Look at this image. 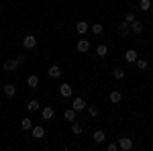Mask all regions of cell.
<instances>
[{
    "label": "cell",
    "instance_id": "6da1fadb",
    "mask_svg": "<svg viewBox=\"0 0 153 151\" xmlns=\"http://www.w3.org/2000/svg\"><path fill=\"white\" fill-rule=\"evenodd\" d=\"M118 149L131 151L133 149V139H131V137H120V139H118Z\"/></svg>",
    "mask_w": 153,
    "mask_h": 151
},
{
    "label": "cell",
    "instance_id": "7a4b0ae2",
    "mask_svg": "<svg viewBox=\"0 0 153 151\" xmlns=\"http://www.w3.org/2000/svg\"><path fill=\"white\" fill-rule=\"evenodd\" d=\"M23 47H25V49H35V47H37V37L27 35L23 39Z\"/></svg>",
    "mask_w": 153,
    "mask_h": 151
},
{
    "label": "cell",
    "instance_id": "3957f363",
    "mask_svg": "<svg viewBox=\"0 0 153 151\" xmlns=\"http://www.w3.org/2000/svg\"><path fill=\"white\" fill-rule=\"evenodd\" d=\"M59 94H61L63 98H70L71 94H74V88H71L70 84H61V86H59Z\"/></svg>",
    "mask_w": 153,
    "mask_h": 151
},
{
    "label": "cell",
    "instance_id": "277c9868",
    "mask_svg": "<svg viewBox=\"0 0 153 151\" xmlns=\"http://www.w3.org/2000/svg\"><path fill=\"white\" fill-rule=\"evenodd\" d=\"M129 27H131V31H133V33H137V35H139V33H143V29H145V25H143L141 21H137V19H135Z\"/></svg>",
    "mask_w": 153,
    "mask_h": 151
},
{
    "label": "cell",
    "instance_id": "5b68a950",
    "mask_svg": "<svg viewBox=\"0 0 153 151\" xmlns=\"http://www.w3.org/2000/svg\"><path fill=\"white\" fill-rule=\"evenodd\" d=\"M71 108L76 110V112H80L86 108V102H84V98H74V102H71Z\"/></svg>",
    "mask_w": 153,
    "mask_h": 151
},
{
    "label": "cell",
    "instance_id": "8992f818",
    "mask_svg": "<svg viewBox=\"0 0 153 151\" xmlns=\"http://www.w3.org/2000/svg\"><path fill=\"white\" fill-rule=\"evenodd\" d=\"M76 47H78V51H80V53H86V51L90 49V41H88V39H80Z\"/></svg>",
    "mask_w": 153,
    "mask_h": 151
},
{
    "label": "cell",
    "instance_id": "52a82bcc",
    "mask_svg": "<svg viewBox=\"0 0 153 151\" xmlns=\"http://www.w3.org/2000/svg\"><path fill=\"white\" fill-rule=\"evenodd\" d=\"M19 68V63L14 61V59H8V61H4V65H2V70L4 71H14Z\"/></svg>",
    "mask_w": 153,
    "mask_h": 151
},
{
    "label": "cell",
    "instance_id": "ba28073f",
    "mask_svg": "<svg viewBox=\"0 0 153 151\" xmlns=\"http://www.w3.org/2000/svg\"><path fill=\"white\" fill-rule=\"evenodd\" d=\"M137 57H139V53H137L135 49H129V51L125 53V59H127L129 63H135V61H137Z\"/></svg>",
    "mask_w": 153,
    "mask_h": 151
},
{
    "label": "cell",
    "instance_id": "9c48e42d",
    "mask_svg": "<svg viewBox=\"0 0 153 151\" xmlns=\"http://www.w3.org/2000/svg\"><path fill=\"white\" fill-rule=\"evenodd\" d=\"M53 115H55V112H53V108H51V106H45V108L41 110V116H43V121H51V118H53Z\"/></svg>",
    "mask_w": 153,
    "mask_h": 151
},
{
    "label": "cell",
    "instance_id": "30bf717a",
    "mask_svg": "<svg viewBox=\"0 0 153 151\" xmlns=\"http://www.w3.org/2000/svg\"><path fill=\"white\" fill-rule=\"evenodd\" d=\"M118 35L123 37V39H125V37L129 35V23H127V21H125V23H120V25H118Z\"/></svg>",
    "mask_w": 153,
    "mask_h": 151
},
{
    "label": "cell",
    "instance_id": "8fae6325",
    "mask_svg": "<svg viewBox=\"0 0 153 151\" xmlns=\"http://www.w3.org/2000/svg\"><path fill=\"white\" fill-rule=\"evenodd\" d=\"M88 29H90V25L84 23V21H80V23L76 25V31L80 33V35H84V33H88Z\"/></svg>",
    "mask_w": 153,
    "mask_h": 151
},
{
    "label": "cell",
    "instance_id": "7c38bea8",
    "mask_svg": "<svg viewBox=\"0 0 153 151\" xmlns=\"http://www.w3.org/2000/svg\"><path fill=\"white\" fill-rule=\"evenodd\" d=\"M47 74H49V78H59V76H61V68H59V65H51Z\"/></svg>",
    "mask_w": 153,
    "mask_h": 151
},
{
    "label": "cell",
    "instance_id": "4fadbf2b",
    "mask_svg": "<svg viewBox=\"0 0 153 151\" xmlns=\"http://www.w3.org/2000/svg\"><path fill=\"white\" fill-rule=\"evenodd\" d=\"M120 100H123V94L117 92V90H112V92H110V102H112V104H118Z\"/></svg>",
    "mask_w": 153,
    "mask_h": 151
},
{
    "label": "cell",
    "instance_id": "5bb4252c",
    "mask_svg": "<svg viewBox=\"0 0 153 151\" xmlns=\"http://www.w3.org/2000/svg\"><path fill=\"white\" fill-rule=\"evenodd\" d=\"M43 135H45V129L41 127V125H37V127H33V137H35V139H41Z\"/></svg>",
    "mask_w": 153,
    "mask_h": 151
},
{
    "label": "cell",
    "instance_id": "9a60e30c",
    "mask_svg": "<svg viewBox=\"0 0 153 151\" xmlns=\"http://www.w3.org/2000/svg\"><path fill=\"white\" fill-rule=\"evenodd\" d=\"M4 94H6V96H14V94H16V86H14V84H6V86H4Z\"/></svg>",
    "mask_w": 153,
    "mask_h": 151
},
{
    "label": "cell",
    "instance_id": "2e32d148",
    "mask_svg": "<svg viewBox=\"0 0 153 151\" xmlns=\"http://www.w3.org/2000/svg\"><path fill=\"white\" fill-rule=\"evenodd\" d=\"M106 53H108V47L106 45H98L96 47V55H98V57H104Z\"/></svg>",
    "mask_w": 153,
    "mask_h": 151
},
{
    "label": "cell",
    "instance_id": "e0dca14e",
    "mask_svg": "<svg viewBox=\"0 0 153 151\" xmlns=\"http://www.w3.org/2000/svg\"><path fill=\"white\" fill-rule=\"evenodd\" d=\"M92 139L96 141V143H102V141L106 139V135H104V131H96L94 133V137H92Z\"/></svg>",
    "mask_w": 153,
    "mask_h": 151
},
{
    "label": "cell",
    "instance_id": "ac0fdd59",
    "mask_svg": "<svg viewBox=\"0 0 153 151\" xmlns=\"http://www.w3.org/2000/svg\"><path fill=\"white\" fill-rule=\"evenodd\" d=\"M27 84H29L31 88H37V86H39V78H37V76H29V78H27Z\"/></svg>",
    "mask_w": 153,
    "mask_h": 151
},
{
    "label": "cell",
    "instance_id": "d6986e66",
    "mask_svg": "<svg viewBox=\"0 0 153 151\" xmlns=\"http://www.w3.org/2000/svg\"><path fill=\"white\" fill-rule=\"evenodd\" d=\"M41 108V104L37 102V100H31L29 104H27V110H31V112H35V110H39Z\"/></svg>",
    "mask_w": 153,
    "mask_h": 151
},
{
    "label": "cell",
    "instance_id": "ffe728a7",
    "mask_svg": "<svg viewBox=\"0 0 153 151\" xmlns=\"http://www.w3.org/2000/svg\"><path fill=\"white\" fill-rule=\"evenodd\" d=\"M21 127H23L25 131L33 129V121H31V118H23V121H21Z\"/></svg>",
    "mask_w": 153,
    "mask_h": 151
},
{
    "label": "cell",
    "instance_id": "44dd1931",
    "mask_svg": "<svg viewBox=\"0 0 153 151\" xmlns=\"http://www.w3.org/2000/svg\"><path fill=\"white\" fill-rule=\"evenodd\" d=\"M65 121H71V123L76 121V110H74V108H68V110H65Z\"/></svg>",
    "mask_w": 153,
    "mask_h": 151
},
{
    "label": "cell",
    "instance_id": "7402d4cb",
    "mask_svg": "<svg viewBox=\"0 0 153 151\" xmlns=\"http://www.w3.org/2000/svg\"><path fill=\"white\" fill-rule=\"evenodd\" d=\"M90 31H92L94 35H100V33H102V25H100V23H94L92 27H90Z\"/></svg>",
    "mask_w": 153,
    "mask_h": 151
},
{
    "label": "cell",
    "instance_id": "603a6c76",
    "mask_svg": "<svg viewBox=\"0 0 153 151\" xmlns=\"http://www.w3.org/2000/svg\"><path fill=\"white\" fill-rule=\"evenodd\" d=\"M139 8H141V10H149V8H151V2H149V0H141V2H139Z\"/></svg>",
    "mask_w": 153,
    "mask_h": 151
},
{
    "label": "cell",
    "instance_id": "cb8c5ba5",
    "mask_svg": "<svg viewBox=\"0 0 153 151\" xmlns=\"http://www.w3.org/2000/svg\"><path fill=\"white\" fill-rule=\"evenodd\" d=\"M71 131H74V135H80L84 129H82V125H80V123H74V125H71Z\"/></svg>",
    "mask_w": 153,
    "mask_h": 151
},
{
    "label": "cell",
    "instance_id": "d4e9b609",
    "mask_svg": "<svg viewBox=\"0 0 153 151\" xmlns=\"http://www.w3.org/2000/svg\"><path fill=\"white\" fill-rule=\"evenodd\" d=\"M114 78H117V80H123V78H125V70H123V68H117V70H114Z\"/></svg>",
    "mask_w": 153,
    "mask_h": 151
},
{
    "label": "cell",
    "instance_id": "484cf974",
    "mask_svg": "<svg viewBox=\"0 0 153 151\" xmlns=\"http://www.w3.org/2000/svg\"><path fill=\"white\" fill-rule=\"evenodd\" d=\"M137 68H139V70H147V61L137 57Z\"/></svg>",
    "mask_w": 153,
    "mask_h": 151
},
{
    "label": "cell",
    "instance_id": "4316f807",
    "mask_svg": "<svg viewBox=\"0 0 153 151\" xmlns=\"http://www.w3.org/2000/svg\"><path fill=\"white\" fill-rule=\"evenodd\" d=\"M125 21H127V23H133V21H135V12H133V10H131V12H127V14H125Z\"/></svg>",
    "mask_w": 153,
    "mask_h": 151
},
{
    "label": "cell",
    "instance_id": "83f0119b",
    "mask_svg": "<svg viewBox=\"0 0 153 151\" xmlns=\"http://www.w3.org/2000/svg\"><path fill=\"white\" fill-rule=\"evenodd\" d=\"M106 149H108V151H117L118 149V143H108V145H106Z\"/></svg>",
    "mask_w": 153,
    "mask_h": 151
},
{
    "label": "cell",
    "instance_id": "f1b7e54d",
    "mask_svg": "<svg viewBox=\"0 0 153 151\" xmlns=\"http://www.w3.org/2000/svg\"><path fill=\"white\" fill-rule=\"evenodd\" d=\"M88 112H90V116H96V115H98V108H96V106H90Z\"/></svg>",
    "mask_w": 153,
    "mask_h": 151
},
{
    "label": "cell",
    "instance_id": "f546056e",
    "mask_svg": "<svg viewBox=\"0 0 153 151\" xmlns=\"http://www.w3.org/2000/svg\"><path fill=\"white\" fill-rule=\"evenodd\" d=\"M25 55H16V57H14V61H16V63H19V65H21V63H25Z\"/></svg>",
    "mask_w": 153,
    "mask_h": 151
},
{
    "label": "cell",
    "instance_id": "4dcf8cb0",
    "mask_svg": "<svg viewBox=\"0 0 153 151\" xmlns=\"http://www.w3.org/2000/svg\"><path fill=\"white\" fill-rule=\"evenodd\" d=\"M0 12H2V6H0Z\"/></svg>",
    "mask_w": 153,
    "mask_h": 151
}]
</instances>
